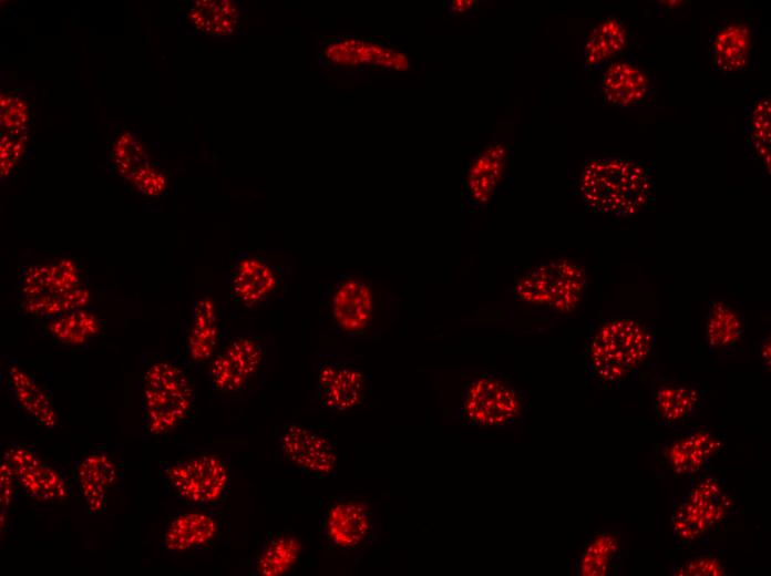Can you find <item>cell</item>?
<instances>
[{"label":"cell","mask_w":771,"mask_h":576,"mask_svg":"<svg viewBox=\"0 0 771 576\" xmlns=\"http://www.w3.org/2000/svg\"><path fill=\"white\" fill-rule=\"evenodd\" d=\"M583 199L595 212L626 217L641 210L651 199L650 168L624 157L589 161L579 179Z\"/></svg>","instance_id":"1"},{"label":"cell","mask_w":771,"mask_h":576,"mask_svg":"<svg viewBox=\"0 0 771 576\" xmlns=\"http://www.w3.org/2000/svg\"><path fill=\"white\" fill-rule=\"evenodd\" d=\"M196 392L187 369L175 359H157L143 377V422L151 436H165L188 422Z\"/></svg>","instance_id":"2"},{"label":"cell","mask_w":771,"mask_h":576,"mask_svg":"<svg viewBox=\"0 0 771 576\" xmlns=\"http://www.w3.org/2000/svg\"><path fill=\"white\" fill-rule=\"evenodd\" d=\"M654 343L651 330L641 322L629 318L608 320L590 340V371L606 382L621 381L647 359Z\"/></svg>","instance_id":"3"},{"label":"cell","mask_w":771,"mask_h":576,"mask_svg":"<svg viewBox=\"0 0 771 576\" xmlns=\"http://www.w3.org/2000/svg\"><path fill=\"white\" fill-rule=\"evenodd\" d=\"M232 473L228 457L206 453L165 464L161 469V480L178 503L214 508L228 495Z\"/></svg>","instance_id":"4"},{"label":"cell","mask_w":771,"mask_h":576,"mask_svg":"<svg viewBox=\"0 0 771 576\" xmlns=\"http://www.w3.org/2000/svg\"><path fill=\"white\" fill-rule=\"evenodd\" d=\"M282 462L292 471L312 479L337 475L338 454L330 436L322 430L302 424H288L277 438Z\"/></svg>","instance_id":"5"},{"label":"cell","mask_w":771,"mask_h":576,"mask_svg":"<svg viewBox=\"0 0 771 576\" xmlns=\"http://www.w3.org/2000/svg\"><path fill=\"white\" fill-rule=\"evenodd\" d=\"M318 62L325 68L342 71L368 69L405 70L409 58L401 50L380 40L353 35L328 38L319 43Z\"/></svg>","instance_id":"6"},{"label":"cell","mask_w":771,"mask_h":576,"mask_svg":"<svg viewBox=\"0 0 771 576\" xmlns=\"http://www.w3.org/2000/svg\"><path fill=\"white\" fill-rule=\"evenodd\" d=\"M585 286V271L575 264L562 260L527 272L518 281L516 294L526 302L570 311L578 304Z\"/></svg>","instance_id":"7"},{"label":"cell","mask_w":771,"mask_h":576,"mask_svg":"<svg viewBox=\"0 0 771 576\" xmlns=\"http://www.w3.org/2000/svg\"><path fill=\"white\" fill-rule=\"evenodd\" d=\"M284 287L281 268L258 253L236 255L229 275L232 299L244 308L268 306Z\"/></svg>","instance_id":"8"},{"label":"cell","mask_w":771,"mask_h":576,"mask_svg":"<svg viewBox=\"0 0 771 576\" xmlns=\"http://www.w3.org/2000/svg\"><path fill=\"white\" fill-rule=\"evenodd\" d=\"M465 419L481 426H504L521 413L518 392L494 374H482L466 387L463 395Z\"/></svg>","instance_id":"9"},{"label":"cell","mask_w":771,"mask_h":576,"mask_svg":"<svg viewBox=\"0 0 771 576\" xmlns=\"http://www.w3.org/2000/svg\"><path fill=\"white\" fill-rule=\"evenodd\" d=\"M265 357L266 346L261 339L246 336L233 339L212 359V388L224 394L244 392L257 376Z\"/></svg>","instance_id":"10"},{"label":"cell","mask_w":771,"mask_h":576,"mask_svg":"<svg viewBox=\"0 0 771 576\" xmlns=\"http://www.w3.org/2000/svg\"><path fill=\"white\" fill-rule=\"evenodd\" d=\"M731 507L719 482L700 480L683 497L672 517L675 535L682 542L699 538L710 531Z\"/></svg>","instance_id":"11"},{"label":"cell","mask_w":771,"mask_h":576,"mask_svg":"<svg viewBox=\"0 0 771 576\" xmlns=\"http://www.w3.org/2000/svg\"><path fill=\"white\" fill-rule=\"evenodd\" d=\"M2 460L27 496L41 502L68 497L69 485L64 473L43 460L34 448L13 444L4 451Z\"/></svg>","instance_id":"12"},{"label":"cell","mask_w":771,"mask_h":576,"mask_svg":"<svg viewBox=\"0 0 771 576\" xmlns=\"http://www.w3.org/2000/svg\"><path fill=\"white\" fill-rule=\"evenodd\" d=\"M328 302L332 320L343 332L367 331L374 312V294L367 280L343 276L330 289Z\"/></svg>","instance_id":"13"},{"label":"cell","mask_w":771,"mask_h":576,"mask_svg":"<svg viewBox=\"0 0 771 576\" xmlns=\"http://www.w3.org/2000/svg\"><path fill=\"white\" fill-rule=\"evenodd\" d=\"M366 397L364 376L343 361H322L316 372V398L319 404L332 411H349L360 405Z\"/></svg>","instance_id":"14"},{"label":"cell","mask_w":771,"mask_h":576,"mask_svg":"<svg viewBox=\"0 0 771 576\" xmlns=\"http://www.w3.org/2000/svg\"><path fill=\"white\" fill-rule=\"evenodd\" d=\"M373 520L368 506L341 497L332 503L322 518V532L335 547L351 549L361 546L372 531Z\"/></svg>","instance_id":"15"},{"label":"cell","mask_w":771,"mask_h":576,"mask_svg":"<svg viewBox=\"0 0 771 576\" xmlns=\"http://www.w3.org/2000/svg\"><path fill=\"white\" fill-rule=\"evenodd\" d=\"M713 70L723 73L743 71L752 59L750 27L741 19H723L713 29L708 42Z\"/></svg>","instance_id":"16"},{"label":"cell","mask_w":771,"mask_h":576,"mask_svg":"<svg viewBox=\"0 0 771 576\" xmlns=\"http://www.w3.org/2000/svg\"><path fill=\"white\" fill-rule=\"evenodd\" d=\"M651 91L649 73L633 59L610 62L600 79L604 101L620 109L641 105Z\"/></svg>","instance_id":"17"},{"label":"cell","mask_w":771,"mask_h":576,"mask_svg":"<svg viewBox=\"0 0 771 576\" xmlns=\"http://www.w3.org/2000/svg\"><path fill=\"white\" fill-rule=\"evenodd\" d=\"M219 523L210 508L193 507L176 514L164 527L162 546L169 553L199 551L212 544Z\"/></svg>","instance_id":"18"},{"label":"cell","mask_w":771,"mask_h":576,"mask_svg":"<svg viewBox=\"0 0 771 576\" xmlns=\"http://www.w3.org/2000/svg\"><path fill=\"white\" fill-rule=\"evenodd\" d=\"M224 333V322L216 302L204 297L194 302L186 331V353L192 366L212 360Z\"/></svg>","instance_id":"19"},{"label":"cell","mask_w":771,"mask_h":576,"mask_svg":"<svg viewBox=\"0 0 771 576\" xmlns=\"http://www.w3.org/2000/svg\"><path fill=\"white\" fill-rule=\"evenodd\" d=\"M117 480V467L107 454L96 451L74 463V481L90 513H102L111 488Z\"/></svg>","instance_id":"20"},{"label":"cell","mask_w":771,"mask_h":576,"mask_svg":"<svg viewBox=\"0 0 771 576\" xmlns=\"http://www.w3.org/2000/svg\"><path fill=\"white\" fill-rule=\"evenodd\" d=\"M81 271L70 259L32 265L21 271L18 289L23 299L63 294L81 287Z\"/></svg>","instance_id":"21"},{"label":"cell","mask_w":771,"mask_h":576,"mask_svg":"<svg viewBox=\"0 0 771 576\" xmlns=\"http://www.w3.org/2000/svg\"><path fill=\"white\" fill-rule=\"evenodd\" d=\"M508 157V148L502 144L489 145L475 156L465 181L472 205L482 206L493 197L504 176Z\"/></svg>","instance_id":"22"},{"label":"cell","mask_w":771,"mask_h":576,"mask_svg":"<svg viewBox=\"0 0 771 576\" xmlns=\"http://www.w3.org/2000/svg\"><path fill=\"white\" fill-rule=\"evenodd\" d=\"M7 388L17 407L33 422L48 429L56 426L59 418L50 395L30 373L17 364L10 366Z\"/></svg>","instance_id":"23"},{"label":"cell","mask_w":771,"mask_h":576,"mask_svg":"<svg viewBox=\"0 0 771 576\" xmlns=\"http://www.w3.org/2000/svg\"><path fill=\"white\" fill-rule=\"evenodd\" d=\"M627 42L626 28L619 19H602L589 32L584 45V66L598 70L623 53Z\"/></svg>","instance_id":"24"},{"label":"cell","mask_w":771,"mask_h":576,"mask_svg":"<svg viewBox=\"0 0 771 576\" xmlns=\"http://www.w3.org/2000/svg\"><path fill=\"white\" fill-rule=\"evenodd\" d=\"M721 448L720 440L708 430L680 438L669 450L668 459L677 474L691 475L710 464Z\"/></svg>","instance_id":"25"},{"label":"cell","mask_w":771,"mask_h":576,"mask_svg":"<svg viewBox=\"0 0 771 576\" xmlns=\"http://www.w3.org/2000/svg\"><path fill=\"white\" fill-rule=\"evenodd\" d=\"M101 329V318L86 307L44 321V332L54 341L70 347L84 346L96 337Z\"/></svg>","instance_id":"26"},{"label":"cell","mask_w":771,"mask_h":576,"mask_svg":"<svg viewBox=\"0 0 771 576\" xmlns=\"http://www.w3.org/2000/svg\"><path fill=\"white\" fill-rule=\"evenodd\" d=\"M240 12V6L234 1H194L188 4L186 18L202 34L225 37L235 32Z\"/></svg>","instance_id":"27"},{"label":"cell","mask_w":771,"mask_h":576,"mask_svg":"<svg viewBox=\"0 0 771 576\" xmlns=\"http://www.w3.org/2000/svg\"><path fill=\"white\" fill-rule=\"evenodd\" d=\"M302 544L290 534H277L261 546L254 562V570L260 576H280L298 563Z\"/></svg>","instance_id":"28"},{"label":"cell","mask_w":771,"mask_h":576,"mask_svg":"<svg viewBox=\"0 0 771 576\" xmlns=\"http://www.w3.org/2000/svg\"><path fill=\"white\" fill-rule=\"evenodd\" d=\"M770 94L762 92L746 107L744 133L751 155L770 171Z\"/></svg>","instance_id":"29"},{"label":"cell","mask_w":771,"mask_h":576,"mask_svg":"<svg viewBox=\"0 0 771 576\" xmlns=\"http://www.w3.org/2000/svg\"><path fill=\"white\" fill-rule=\"evenodd\" d=\"M743 330L739 316L724 302L711 301L707 315L706 335L716 350H729L741 340Z\"/></svg>","instance_id":"30"},{"label":"cell","mask_w":771,"mask_h":576,"mask_svg":"<svg viewBox=\"0 0 771 576\" xmlns=\"http://www.w3.org/2000/svg\"><path fill=\"white\" fill-rule=\"evenodd\" d=\"M699 403L697 391L686 387H664L654 395V412L667 425L686 422Z\"/></svg>","instance_id":"31"},{"label":"cell","mask_w":771,"mask_h":576,"mask_svg":"<svg viewBox=\"0 0 771 576\" xmlns=\"http://www.w3.org/2000/svg\"><path fill=\"white\" fill-rule=\"evenodd\" d=\"M88 301L89 294L81 286L63 294L23 299L20 307L24 313L42 318L45 321L68 311L83 308Z\"/></svg>","instance_id":"32"},{"label":"cell","mask_w":771,"mask_h":576,"mask_svg":"<svg viewBox=\"0 0 771 576\" xmlns=\"http://www.w3.org/2000/svg\"><path fill=\"white\" fill-rule=\"evenodd\" d=\"M0 106L2 130L12 138L25 137L32 113L29 100L22 93L3 92Z\"/></svg>","instance_id":"33"},{"label":"cell","mask_w":771,"mask_h":576,"mask_svg":"<svg viewBox=\"0 0 771 576\" xmlns=\"http://www.w3.org/2000/svg\"><path fill=\"white\" fill-rule=\"evenodd\" d=\"M145 162H147V156L136 136V132H123L113 142L110 163L120 175L126 178L137 166Z\"/></svg>","instance_id":"34"},{"label":"cell","mask_w":771,"mask_h":576,"mask_svg":"<svg viewBox=\"0 0 771 576\" xmlns=\"http://www.w3.org/2000/svg\"><path fill=\"white\" fill-rule=\"evenodd\" d=\"M126 179L142 194L160 196L167 188V174L163 166L145 162L137 166Z\"/></svg>","instance_id":"35"},{"label":"cell","mask_w":771,"mask_h":576,"mask_svg":"<svg viewBox=\"0 0 771 576\" xmlns=\"http://www.w3.org/2000/svg\"><path fill=\"white\" fill-rule=\"evenodd\" d=\"M615 552V545L607 535L597 537L585 551L582 558V572L586 575L605 574Z\"/></svg>","instance_id":"36"},{"label":"cell","mask_w":771,"mask_h":576,"mask_svg":"<svg viewBox=\"0 0 771 576\" xmlns=\"http://www.w3.org/2000/svg\"><path fill=\"white\" fill-rule=\"evenodd\" d=\"M677 575H722L726 568L716 558L699 557L677 568Z\"/></svg>","instance_id":"37"},{"label":"cell","mask_w":771,"mask_h":576,"mask_svg":"<svg viewBox=\"0 0 771 576\" xmlns=\"http://www.w3.org/2000/svg\"><path fill=\"white\" fill-rule=\"evenodd\" d=\"M16 485L17 483L10 467L2 460L0 466L1 523L3 522L4 517L7 516V513L9 512V508L13 503Z\"/></svg>","instance_id":"38"},{"label":"cell","mask_w":771,"mask_h":576,"mask_svg":"<svg viewBox=\"0 0 771 576\" xmlns=\"http://www.w3.org/2000/svg\"><path fill=\"white\" fill-rule=\"evenodd\" d=\"M472 7H475V1H450L446 4L450 14L466 13Z\"/></svg>","instance_id":"39"}]
</instances>
